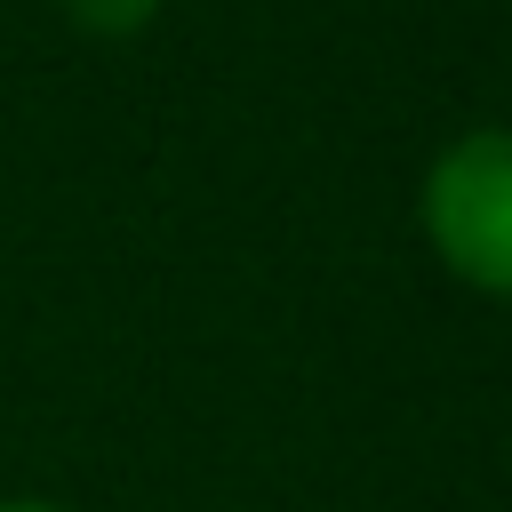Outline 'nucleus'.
<instances>
[{
    "mask_svg": "<svg viewBox=\"0 0 512 512\" xmlns=\"http://www.w3.org/2000/svg\"><path fill=\"white\" fill-rule=\"evenodd\" d=\"M416 224L448 280L512 304V128H464L440 144L416 184Z\"/></svg>",
    "mask_w": 512,
    "mask_h": 512,
    "instance_id": "obj_1",
    "label": "nucleus"
},
{
    "mask_svg": "<svg viewBox=\"0 0 512 512\" xmlns=\"http://www.w3.org/2000/svg\"><path fill=\"white\" fill-rule=\"evenodd\" d=\"M88 40H136V32H152V16L168 8V0H56Z\"/></svg>",
    "mask_w": 512,
    "mask_h": 512,
    "instance_id": "obj_2",
    "label": "nucleus"
},
{
    "mask_svg": "<svg viewBox=\"0 0 512 512\" xmlns=\"http://www.w3.org/2000/svg\"><path fill=\"white\" fill-rule=\"evenodd\" d=\"M0 512H64V504H48V496H0Z\"/></svg>",
    "mask_w": 512,
    "mask_h": 512,
    "instance_id": "obj_3",
    "label": "nucleus"
}]
</instances>
